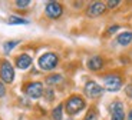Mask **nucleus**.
<instances>
[{"label": "nucleus", "instance_id": "obj_11", "mask_svg": "<svg viewBox=\"0 0 132 120\" xmlns=\"http://www.w3.org/2000/svg\"><path fill=\"white\" fill-rule=\"evenodd\" d=\"M88 67L92 71H98L103 67V59L101 56H93L88 60Z\"/></svg>", "mask_w": 132, "mask_h": 120}, {"label": "nucleus", "instance_id": "obj_10", "mask_svg": "<svg viewBox=\"0 0 132 120\" xmlns=\"http://www.w3.org/2000/svg\"><path fill=\"white\" fill-rule=\"evenodd\" d=\"M30 64H32V57H30L29 54L23 53V54L17 56V59H16V66H17L19 69H22V70H26L27 67H30Z\"/></svg>", "mask_w": 132, "mask_h": 120}, {"label": "nucleus", "instance_id": "obj_13", "mask_svg": "<svg viewBox=\"0 0 132 120\" xmlns=\"http://www.w3.org/2000/svg\"><path fill=\"white\" fill-rule=\"evenodd\" d=\"M62 116H63V104H57L52 112V117L53 120H62Z\"/></svg>", "mask_w": 132, "mask_h": 120}, {"label": "nucleus", "instance_id": "obj_22", "mask_svg": "<svg viewBox=\"0 0 132 120\" xmlns=\"http://www.w3.org/2000/svg\"><path fill=\"white\" fill-rule=\"evenodd\" d=\"M4 94H6V87H4V85L0 81V97H3Z\"/></svg>", "mask_w": 132, "mask_h": 120}, {"label": "nucleus", "instance_id": "obj_6", "mask_svg": "<svg viewBox=\"0 0 132 120\" xmlns=\"http://www.w3.org/2000/svg\"><path fill=\"white\" fill-rule=\"evenodd\" d=\"M24 91H26V94L30 99H39L43 94V85L40 81H32V83H29L26 86Z\"/></svg>", "mask_w": 132, "mask_h": 120}, {"label": "nucleus", "instance_id": "obj_16", "mask_svg": "<svg viewBox=\"0 0 132 120\" xmlns=\"http://www.w3.org/2000/svg\"><path fill=\"white\" fill-rule=\"evenodd\" d=\"M59 81H62V76L60 75H52V76H49V77H46V83L49 86H55V85H57Z\"/></svg>", "mask_w": 132, "mask_h": 120}, {"label": "nucleus", "instance_id": "obj_18", "mask_svg": "<svg viewBox=\"0 0 132 120\" xmlns=\"http://www.w3.org/2000/svg\"><path fill=\"white\" fill-rule=\"evenodd\" d=\"M29 4H30L29 0H17V2H16V6H17V7H20V9H23V7H27Z\"/></svg>", "mask_w": 132, "mask_h": 120}, {"label": "nucleus", "instance_id": "obj_8", "mask_svg": "<svg viewBox=\"0 0 132 120\" xmlns=\"http://www.w3.org/2000/svg\"><path fill=\"white\" fill-rule=\"evenodd\" d=\"M109 112L112 114L111 120H123L125 119V113H123V104L121 101H113L109 106Z\"/></svg>", "mask_w": 132, "mask_h": 120}, {"label": "nucleus", "instance_id": "obj_23", "mask_svg": "<svg viewBox=\"0 0 132 120\" xmlns=\"http://www.w3.org/2000/svg\"><path fill=\"white\" fill-rule=\"evenodd\" d=\"M118 29H119V26H116V24H115V26H111V27H109V30H108V33H109V34H112V33H115Z\"/></svg>", "mask_w": 132, "mask_h": 120}, {"label": "nucleus", "instance_id": "obj_14", "mask_svg": "<svg viewBox=\"0 0 132 120\" xmlns=\"http://www.w3.org/2000/svg\"><path fill=\"white\" fill-rule=\"evenodd\" d=\"M7 23H9V24H27L29 22L22 19V17H19V16H10L9 19H7Z\"/></svg>", "mask_w": 132, "mask_h": 120}, {"label": "nucleus", "instance_id": "obj_19", "mask_svg": "<svg viewBox=\"0 0 132 120\" xmlns=\"http://www.w3.org/2000/svg\"><path fill=\"white\" fill-rule=\"evenodd\" d=\"M119 4V0H109L108 3H106V6L111 7V9H113V7H116Z\"/></svg>", "mask_w": 132, "mask_h": 120}, {"label": "nucleus", "instance_id": "obj_17", "mask_svg": "<svg viewBox=\"0 0 132 120\" xmlns=\"http://www.w3.org/2000/svg\"><path fill=\"white\" fill-rule=\"evenodd\" d=\"M85 120H98V110H96L95 107L89 109V112L85 116Z\"/></svg>", "mask_w": 132, "mask_h": 120}, {"label": "nucleus", "instance_id": "obj_5", "mask_svg": "<svg viewBox=\"0 0 132 120\" xmlns=\"http://www.w3.org/2000/svg\"><path fill=\"white\" fill-rule=\"evenodd\" d=\"M45 12H46V16L49 19H59L63 13V7L57 2H49V3H46Z\"/></svg>", "mask_w": 132, "mask_h": 120}, {"label": "nucleus", "instance_id": "obj_2", "mask_svg": "<svg viewBox=\"0 0 132 120\" xmlns=\"http://www.w3.org/2000/svg\"><path fill=\"white\" fill-rule=\"evenodd\" d=\"M59 63V57L55 53H45L39 57V67L42 70H53Z\"/></svg>", "mask_w": 132, "mask_h": 120}, {"label": "nucleus", "instance_id": "obj_1", "mask_svg": "<svg viewBox=\"0 0 132 120\" xmlns=\"http://www.w3.org/2000/svg\"><path fill=\"white\" fill-rule=\"evenodd\" d=\"M65 107H66L68 114L73 116V114H78L80 110L85 109V100H83L80 96H76V94H75V96H70V97L68 99Z\"/></svg>", "mask_w": 132, "mask_h": 120}, {"label": "nucleus", "instance_id": "obj_15", "mask_svg": "<svg viewBox=\"0 0 132 120\" xmlns=\"http://www.w3.org/2000/svg\"><path fill=\"white\" fill-rule=\"evenodd\" d=\"M19 44V40H10V42H6L3 44V50H4V53H10L12 50L16 47V46Z\"/></svg>", "mask_w": 132, "mask_h": 120}, {"label": "nucleus", "instance_id": "obj_12", "mask_svg": "<svg viewBox=\"0 0 132 120\" xmlns=\"http://www.w3.org/2000/svg\"><path fill=\"white\" fill-rule=\"evenodd\" d=\"M116 42L121 46H128L132 42V32H123L116 37Z\"/></svg>", "mask_w": 132, "mask_h": 120}, {"label": "nucleus", "instance_id": "obj_3", "mask_svg": "<svg viewBox=\"0 0 132 120\" xmlns=\"http://www.w3.org/2000/svg\"><path fill=\"white\" fill-rule=\"evenodd\" d=\"M103 83L108 91H118L122 87V77L118 75H108L103 77Z\"/></svg>", "mask_w": 132, "mask_h": 120}, {"label": "nucleus", "instance_id": "obj_24", "mask_svg": "<svg viewBox=\"0 0 132 120\" xmlns=\"http://www.w3.org/2000/svg\"><path fill=\"white\" fill-rule=\"evenodd\" d=\"M128 120H132V109H131V112H129V114H128Z\"/></svg>", "mask_w": 132, "mask_h": 120}, {"label": "nucleus", "instance_id": "obj_4", "mask_svg": "<svg viewBox=\"0 0 132 120\" xmlns=\"http://www.w3.org/2000/svg\"><path fill=\"white\" fill-rule=\"evenodd\" d=\"M0 77L4 83H12L14 80V69L7 60H3L0 64Z\"/></svg>", "mask_w": 132, "mask_h": 120}, {"label": "nucleus", "instance_id": "obj_21", "mask_svg": "<svg viewBox=\"0 0 132 120\" xmlns=\"http://www.w3.org/2000/svg\"><path fill=\"white\" fill-rule=\"evenodd\" d=\"M125 93H126V96H128L129 99H132V85H128L125 87Z\"/></svg>", "mask_w": 132, "mask_h": 120}, {"label": "nucleus", "instance_id": "obj_7", "mask_svg": "<svg viewBox=\"0 0 132 120\" xmlns=\"http://www.w3.org/2000/svg\"><path fill=\"white\" fill-rule=\"evenodd\" d=\"M103 93V87L102 86H99L96 81H88L85 85V94L88 96V97H90V99H96V97H99L101 94Z\"/></svg>", "mask_w": 132, "mask_h": 120}, {"label": "nucleus", "instance_id": "obj_9", "mask_svg": "<svg viewBox=\"0 0 132 120\" xmlns=\"http://www.w3.org/2000/svg\"><path fill=\"white\" fill-rule=\"evenodd\" d=\"M105 10H106V6L102 2H93V3L88 7V12H86V13H88L89 17H98V16L105 13Z\"/></svg>", "mask_w": 132, "mask_h": 120}, {"label": "nucleus", "instance_id": "obj_20", "mask_svg": "<svg viewBox=\"0 0 132 120\" xmlns=\"http://www.w3.org/2000/svg\"><path fill=\"white\" fill-rule=\"evenodd\" d=\"M45 96H46L47 100H53V96H55V93H53V90H50V89H47L46 93H45Z\"/></svg>", "mask_w": 132, "mask_h": 120}]
</instances>
